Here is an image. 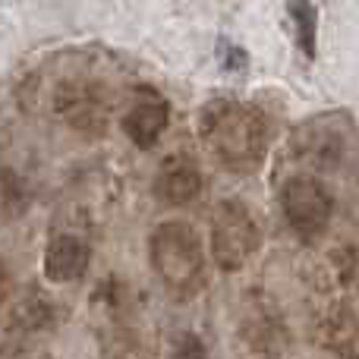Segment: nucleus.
<instances>
[{
	"mask_svg": "<svg viewBox=\"0 0 359 359\" xmlns=\"http://www.w3.org/2000/svg\"><path fill=\"white\" fill-rule=\"evenodd\" d=\"M202 192V174L189 158L177 155L161 164L155 177V196L168 205H186Z\"/></svg>",
	"mask_w": 359,
	"mask_h": 359,
	"instance_id": "nucleus-8",
	"label": "nucleus"
},
{
	"mask_svg": "<svg viewBox=\"0 0 359 359\" xmlns=\"http://www.w3.org/2000/svg\"><path fill=\"white\" fill-rule=\"evenodd\" d=\"M149 262L158 280L177 297H192L205 284V249L186 221H164L149 236Z\"/></svg>",
	"mask_w": 359,
	"mask_h": 359,
	"instance_id": "nucleus-2",
	"label": "nucleus"
},
{
	"mask_svg": "<svg viewBox=\"0 0 359 359\" xmlns=\"http://www.w3.org/2000/svg\"><path fill=\"white\" fill-rule=\"evenodd\" d=\"M259 224L255 215L236 198H224L211 215V259L221 271H240L259 252Z\"/></svg>",
	"mask_w": 359,
	"mask_h": 359,
	"instance_id": "nucleus-3",
	"label": "nucleus"
},
{
	"mask_svg": "<svg viewBox=\"0 0 359 359\" xmlns=\"http://www.w3.org/2000/svg\"><path fill=\"white\" fill-rule=\"evenodd\" d=\"M6 297H10V271H6L4 259H0V306H4Z\"/></svg>",
	"mask_w": 359,
	"mask_h": 359,
	"instance_id": "nucleus-13",
	"label": "nucleus"
},
{
	"mask_svg": "<svg viewBox=\"0 0 359 359\" xmlns=\"http://www.w3.org/2000/svg\"><path fill=\"white\" fill-rule=\"evenodd\" d=\"M347 130L334 126L331 120H312L309 126H303L299 136H293V151L316 168H328L347 155Z\"/></svg>",
	"mask_w": 359,
	"mask_h": 359,
	"instance_id": "nucleus-7",
	"label": "nucleus"
},
{
	"mask_svg": "<svg viewBox=\"0 0 359 359\" xmlns=\"http://www.w3.org/2000/svg\"><path fill=\"white\" fill-rule=\"evenodd\" d=\"M168 359H205V344L196 334H177L168 347Z\"/></svg>",
	"mask_w": 359,
	"mask_h": 359,
	"instance_id": "nucleus-12",
	"label": "nucleus"
},
{
	"mask_svg": "<svg viewBox=\"0 0 359 359\" xmlns=\"http://www.w3.org/2000/svg\"><path fill=\"white\" fill-rule=\"evenodd\" d=\"M25 205V192L19 180L6 170H0V217H16Z\"/></svg>",
	"mask_w": 359,
	"mask_h": 359,
	"instance_id": "nucleus-11",
	"label": "nucleus"
},
{
	"mask_svg": "<svg viewBox=\"0 0 359 359\" xmlns=\"http://www.w3.org/2000/svg\"><path fill=\"white\" fill-rule=\"evenodd\" d=\"M290 16H293V29H297V41L306 54H316V19L318 10L312 4H297L290 6Z\"/></svg>",
	"mask_w": 359,
	"mask_h": 359,
	"instance_id": "nucleus-10",
	"label": "nucleus"
},
{
	"mask_svg": "<svg viewBox=\"0 0 359 359\" xmlns=\"http://www.w3.org/2000/svg\"><path fill=\"white\" fill-rule=\"evenodd\" d=\"M57 111H60V117L67 120L69 126H76V130H82V133H98L107 117L101 98L86 86L63 88V92L57 95Z\"/></svg>",
	"mask_w": 359,
	"mask_h": 359,
	"instance_id": "nucleus-9",
	"label": "nucleus"
},
{
	"mask_svg": "<svg viewBox=\"0 0 359 359\" xmlns=\"http://www.w3.org/2000/svg\"><path fill=\"white\" fill-rule=\"evenodd\" d=\"M168 120H170L168 101H164L158 92H151V88H139V92L133 95L120 126H123L126 139H130L136 149H151V145L164 136Z\"/></svg>",
	"mask_w": 359,
	"mask_h": 359,
	"instance_id": "nucleus-5",
	"label": "nucleus"
},
{
	"mask_svg": "<svg viewBox=\"0 0 359 359\" xmlns=\"http://www.w3.org/2000/svg\"><path fill=\"white\" fill-rule=\"evenodd\" d=\"M198 136L208 151L233 174H252L268 155V120L259 107L217 98L198 114Z\"/></svg>",
	"mask_w": 359,
	"mask_h": 359,
	"instance_id": "nucleus-1",
	"label": "nucleus"
},
{
	"mask_svg": "<svg viewBox=\"0 0 359 359\" xmlns=\"http://www.w3.org/2000/svg\"><path fill=\"white\" fill-rule=\"evenodd\" d=\"M280 208L284 217L303 240L325 233L334 215V196L328 183H322L316 174H293L280 189Z\"/></svg>",
	"mask_w": 359,
	"mask_h": 359,
	"instance_id": "nucleus-4",
	"label": "nucleus"
},
{
	"mask_svg": "<svg viewBox=\"0 0 359 359\" xmlns=\"http://www.w3.org/2000/svg\"><path fill=\"white\" fill-rule=\"evenodd\" d=\"M92 262V249L82 236L76 233H54L44 246V278L54 284H73L88 271Z\"/></svg>",
	"mask_w": 359,
	"mask_h": 359,
	"instance_id": "nucleus-6",
	"label": "nucleus"
}]
</instances>
